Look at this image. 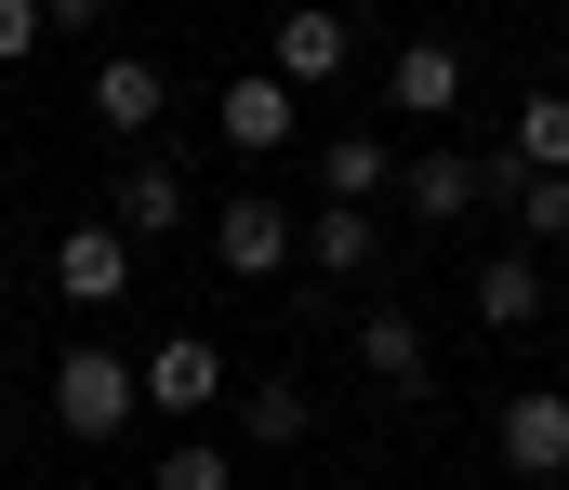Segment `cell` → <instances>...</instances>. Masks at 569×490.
<instances>
[{
  "instance_id": "cell-1",
  "label": "cell",
  "mask_w": 569,
  "mask_h": 490,
  "mask_svg": "<svg viewBox=\"0 0 569 490\" xmlns=\"http://www.w3.org/2000/svg\"><path fill=\"white\" fill-rule=\"evenodd\" d=\"M146 411V358H120V344H67L53 358V424L67 438H120Z\"/></svg>"
},
{
  "instance_id": "cell-2",
  "label": "cell",
  "mask_w": 569,
  "mask_h": 490,
  "mask_svg": "<svg viewBox=\"0 0 569 490\" xmlns=\"http://www.w3.org/2000/svg\"><path fill=\"white\" fill-rule=\"evenodd\" d=\"M212 266H226V279H291V266H305V226H291L266 186H239V199L212 212Z\"/></svg>"
},
{
  "instance_id": "cell-3",
  "label": "cell",
  "mask_w": 569,
  "mask_h": 490,
  "mask_svg": "<svg viewBox=\"0 0 569 490\" xmlns=\"http://www.w3.org/2000/svg\"><path fill=\"white\" fill-rule=\"evenodd\" d=\"M212 120H226V147H239V160H266V147L305 133V80H291V67H239V80L212 93Z\"/></svg>"
},
{
  "instance_id": "cell-4",
  "label": "cell",
  "mask_w": 569,
  "mask_h": 490,
  "mask_svg": "<svg viewBox=\"0 0 569 490\" xmlns=\"http://www.w3.org/2000/svg\"><path fill=\"white\" fill-rule=\"evenodd\" d=\"M212 398H239V384H226V344H212V331H159V344H146V411L199 424Z\"/></svg>"
},
{
  "instance_id": "cell-5",
  "label": "cell",
  "mask_w": 569,
  "mask_h": 490,
  "mask_svg": "<svg viewBox=\"0 0 569 490\" xmlns=\"http://www.w3.org/2000/svg\"><path fill=\"white\" fill-rule=\"evenodd\" d=\"M133 226H120V212H93V226H67V239H53V292H67V306H120V292H133Z\"/></svg>"
},
{
  "instance_id": "cell-6",
  "label": "cell",
  "mask_w": 569,
  "mask_h": 490,
  "mask_svg": "<svg viewBox=\"0 0 569 490\" xmlns=\"http://www.w3.org/2000/svg\"><path fill=\"white\" fill-rule=\"evenodd\" d=\"M490 451H503V478H569V384H517Z\"/></svg>"
},
{
  "instance_id": "cell-7",
  "label": "cell",
  "mask_w": 569,
  "mask_h": 490,
  "mask_svg": "<svg viewBox=\"0 0 569 490\" xmlns=\"http://www.w3.org/2000/svg\"><path fill=\"white\" fill-rule=\"evenodd\" d=\"M266 67H291L305 93H318V80H345V67H358V13H331V0H291V13H279V40H266Z\"/></svg>"
},
{
  "instance_id": "cell-8",
  "label": "cell",
  "mask_w": 569,
  "mask_h": 490,
  "mask_svg": "<svg viewBox=\"0 0 569 490\" xmlns=\"http://www.w3.org/2000/svg\"><path fill=\"white\" fill-rule=\"evenodd\" d=\"M463 80H477V67H463V40H398L385 107H398V120H450V107H463Z\"/></svg>"
},
{
  "instance_id": "cell-9",
  "label": "cell",
  "mask_w": 569,
  "mask_h": 490,
  "mask_svg": "<svg viewBox=\"0 0 569 490\" xmlns=\"http://www.w3.org/2000/svg\"><path fill=\"white\" fill-rule=\"evenodd\" d=\"M305 266H318V279H371V266H385L371 199H318V212H305Z\"/></svg>"
},
{
  "instance_id": "cell-10",
  "label": "cell",
  "mask_w": 569,
  "mask_h": 490,
  "mask_svg": "<svg viewBox=\"0 0 569 490\" xmlns=\"http://www.w3.org/2000/svg\"><path fill=\"white\" fill-rule=\"evenodd\" d=\"M107 212L133 226L146 252H159V239H186V172H172V160H120V186H107Z\"/></svg>"
},
{
  "instance_id": "cell-11",
  "label": "cell",
  "mask_w": 569,
  "mask_h": 490,
  "mask_svg": "<svg viewBox=\"0 0 569 490\" xmlns=\"http://www.w3.org/2000/svg\"><path fill=\"white\" fill-rule=\"evenodd\" d=\"M477 319H490V331H530V319H543V239L477 252Z\"/></svg>"
},
{
  "instance_id": "cell-12",
  "label": "cell",
  "mask_w": 569,
  "mask_h": 490,
  "mask_svg": "<svg viewBox=\"0 0 569 490\" xmlns=\"http://www.w3.org/2000/svg\"><path fill=\"white\" fill-rule=\"evenodd\" d=\"M159 107H172V80H159L146 53H107V67H93V120H107V133H159Z\"/></svg>"
},
{
  "instance_id": "cell-13",
  "label": "cell",
  "mask_w": 569,
  "mask_h": 490,
  "mask_svg": "<svg viewBox=\"0 0 569 490\" xmlns=\"http://www.w3.org/2000/svg\"><path fill=\"white\" fill-rule=\"evenodd\" d=\"M411 172V147H385V133H331L318 147V199H385Z\"/></svg>"
},
{
  "instance_id": "cell-14",
  "label": "cell",
  "mask_w": 569,
  "mask_h": 490,
  "mask_svg": "<svg viewBox=\"0 0 569 490\" xmlns=\"http://www.w3.org/2000/svg\"><path fill=\"white\" fill-rule=\"evenodd\" d=\"M358 371L411 398V384H425V319H411V306H371V319H358Z\"/></svg>"
},
{
  "instance_id": "cell-15",
  "label": "cell",
  "mask_w": 569,
  "mask_h": 490,
  "mask_svg": "<svg viewBox=\"0 0 569 490\" xmlns=\"http://www.w3.org/2000/svg\"><path fill=\"white\" fill-rule=\"evenodd\" d=\"M239 424H252V451H291V438L318 424V398H305L291 371H252V384H239Z\"/></svg>"
},
{
  "instance_id": "cell-16",
  "label": "cell",
  "mask_w": 569,
  "mask_h": 490,
  "mask_svg": "<svg viewBox=\"0 0 569 490\" xmlns=\"http://www.w3.org/2000/svg\"><path fill=\"white\" fill-rule=\"evenodd\" d=\"M146 490H239V451L186 424V438H159V464H146Z\"/></svg>"
},
{
  "instance_id": "cell-17",
  "label": "cell",
  "mask_w": 569,
  "mask_h": 490,
  "mask_svg": "<svg viewBox=\"0 0 569 490\" xmlns=\"http://www.w3.org/2000/svg\"><path fill=\"white\" fill-rule=\"evenodd\" d=\"M503 147H517V160H530V172H569V93H530Z\"/></svg>"
},
{
  "instance_id": "cell-18",
  "label": "cell",
  "mask_w": 569,
  "mask_h": 490,
  "mask_svg": "<svg viewBox=\"0 0 569 490\" xmlns=\"http://www.w3.org/2000/svg\"><path fill=\"white\" fill-rule=\"evenodd\" d=\"M517 239H569V172H517Z\"/></svg>"
},
{
  "instance_id": "cell-19",
  "label": "cell",
  "mask_w": 569,
  "mask_h": 490,
  "mask_svg": "<svg viewBox=\"0 0 569 490\" xmlns=\"http://www.w3.org/2000/svg\"><path fill=\"white\" fill-rule=\"evenodd\" d=\"M40 40H53V13H40V0H0V67H27Z\"/></svg>"
},
{
  "instance_id": "cell-20",
  "label": "cell",
  "mask_w": 569,
  "mask_h": 490,
  "mask_svg": "<svg viewBox=\"0 0 569 490\" xmlns=\"http://www.w3.org/2000/svg\"><path fill=\"white\" fill-rule=\"evenodd\" d=\"M40 13H53V40H93V27H107L120 0H40Z\"/></svg>"
}]
</instances>
